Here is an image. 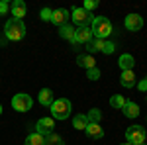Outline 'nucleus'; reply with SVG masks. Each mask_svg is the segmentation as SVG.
Wrapping results in <instances>:
<instances>
[{
  "instance_id": "c85d7f7f",
  "label": "nucleus",
  "mask_w": 147,
  "mask_h": 145,
  "mask_svg": "<svg viewBox=\"0 0 147 145\" xmlns=\"http://www.w3.org/2000/svg\"><path fill=\"white\" fill-rule=\"evenodd\" d=\"M8 10H10V4L2 0V2H0V16H4V14H6Z\"/></svg>"
},
{
  "instance_id": "bb28decb",
  "label": "nucleus",
  "mask_w": 147,
  "mask_h": 145,
  "mask_svg": "<svg viewBox=\"0 0 147 145\" xmlns=\"http://www.w3.org/2000/svg\"><path fill=\"white\" fill-rule=\"evenodd\" d=\"M86 77L90 78V80H98V78H100V71H98L96 67H94V69H88V71H86Z\"/></svg>"
},
{
  "instance_id": "0eeeda50",
  "label": "nucleus",
  "mask_w": 147,
  "mask_h": 145,
  "mask_svg": "<svg viewBox=\"0 0 147 145\" xmlns=\"http://www.w3.org/2000/svg\"><path fill=\"white\" fill-rule=\"evenodd\" d=\"M92 37V32H90V28L88 26H82V28H77L75 30V39L71 41L73 45H80V43H88Z\"/></svg>"
},
{
  "instance_id": "2eb2a0df",
  "label": "nucleus",
  "mask_w": 147,
  "mask_h": 145,
  "mask_svg": "<svg viewBox=\"0 0 147 145\" xmlns=\"http://www.w3.org/2000/svg\"><path fill=\"white\" fill-rule=\"evenodd\" d=\"M84 132H86V135L92 137V139H102V137H104V129H102L98 123H88Z\"/></svg>"
},
{
  "instance_id": "4468645a",
  "label": "nucleus",
  "mask_w": 147,
  "mask_h": 145,
  "mask_svg": "<svg viewBox=\"0 0 147 145\" xmlns=\"http://www.w3.org/2000/svg\"><path fill=\"white\" fill-rule=\"evenodd\" d=\"M118 65L122 67V71H131L134 65H136V59H134V55H129V53H124V55L118 59Z\"/></svg>"
},
{
  "instance_id": "b1692460",
  "label": "nucleus",
  "mask_w": 147,
  "mask_h": 145,
  "mask_svg": "<svg viewBox=\"0 0 147 145\" xmlns=\"http://www.w3.org/2000/svg\"><path fill=\"white\" fill-rule=\"evenodd\" d=\"M110 104H112V108L122 110V108H124V104H125V98H124V96H120V94H116V96L110 98Z\"/></svg>"
},
{
  "instance_id": "393cba45",
  "label": "nucleus",
  "mask_w": 147,
  "mask_h": 145,
  "mask_svg": "<svg viewBox=\"0 0 147 145\" xmlns=\"http://www.w3.org/2000/svg\"><path fill=\"white\" fill-rule=\"evenodd\" d=\"M39 18H41L43 22H51V18H53V10H51V8H43L41 14H39Z\"/></svg>"
},
{
  "instance_id": "2f4dec72",
  "label": "nucleus",
  "mask_w": 147,
  "mask_h": 145,
  "mask_svg": "<svg viewBox=\"0 0 147 145\" xmlns=\"http://www.w3.org/2000/svg\"><path fill=\"white\" fill-rule=\"evenodd\" d=\"M0 114H2V104H0Z\"/></svg>"
},
{
  "instance_id": "a211bd4d",
  "label": "nucleus",
  "mask_w": 147,
  "mask_h": 145,
  "mask_svg": "<svg viewBox=\"0 0 147 145\" xmlns=\"http://www.w3.org/2000/svg\"><path fill=\"white\" fill-rule=\"evenodd\" d=\"M75 30H77V28H73V26L65 24V26H61V28H59V35H61L63 39L73 41V39H75Z\"/></svg>"
},
{
  "instance_id": "aec40b11",
  "label": "nucleus",
  "mask_w": 147,
  "mask_h": 145,
  "mask_svg": "<svg viewBox=\"0 0 147 145\" xmlns=\"http://www.w3.org/2000/svg\"><path fill=\"white\" fill-rule=\"evenodd\" d=\"M24 145H45V137L34 132V134H30L28 137H26V143Z\"/></svg>"
},
{
  "instance_id": "9d476101",
  "label": "nucleus",
  "mask_w": 147,
  "mask_h": 145,
  "mask_svg": "<svg viewBox=\"0 0 147 145\" xmlns=\"http://www.w3.org/2000/svg\"><path fill=\"white\" fill-rule=\"evenodd\" d=\"M10 10H12V16L16 18V20H22L24 16H26V2L24 0H14L10 4Z\"/></svg>"
},
{
  "instance_id": "6ab92c4d",
  "label": "nucleus",
  "mask_w": 147,
  "mask_h": 145,
  "mask_svg": "<svg viewBox=\"0 0 147 145\" xmlns=\"http://www.w3.org/2000/svg\"><path fill=\"white\" fill-rule=\"evenodd\" d=\"M39 102H41L43 106H49V108H51V104H53V92L49 88H41L39 90Z\"/></svg>"
},
{
  "instance_id": "5701e85b",
  "label": "nucleus",
  "mask_w": 147,
  "mask_h": 145,
  "mask_svg": "<svg viewBox=\"0 0 147 145\" xmlns=\"http://www.w3.org/2000/svg\"><path fill=\"white\" fill-rule=\"evenodd\" d=\"M86 118H88V123H98L102 120V114L98 108H92L88 114H86Z\"/></svg>"
},
{
  "instance_id": "f257e3e1",
  "label": "nucleus",
  "mask_w": 147,
  "mask_h": 145,
  "mask_svg": "<svg viewBox=\"0 0 147 145\" xmlns=\"http://www.w3.org/2000/svg\"><path fill=\"white\" fill-rule=\"evenodd\" d=\"M4 35L10 41H20L26 35V24H24V20H16V18L8 20L6 26H4Z\"/></svg>"
},
{
  "instance_id": "c756f323",
  "label": "nucleus",
  "mask_w": 147,
  "mask_h": 145,
  "mask_svg": "<svg viewBox=\"0 0 147 145\" xmlns=\"http://www.w3.org/2000/svg\"><path fill=\"white\" fill-rule=\"evenodd\" d=\"M137 88L141 90V92H147V78H141V80L137 82Z\"/></svg>"
},
{
  "instance_id": "a878e982",
  "label": "nucleus",
  "mask_w": 147,
  "mask_h": 145,
  "mask_svg": "<svg viewBox=\"0 0 147 145\" xmlns=\"http://www.w3.org/2000/svg\"><path fill=\"white\" fill-rule=\"evenodd\" d=\"M114 49H116V45H114L112 41H104V49H102V53H104V55H112Z\"/></svg>"
},
{
  "instance_id": "412c9836",
  "label": "nucleus",
  "mask_w": 147,
  "mask_h": 145,
  "mask_svg": "<svg viewBox=\"0 0 147 145\" xmlns=\"http://www.w3.org/2000/svg\"><path fill=\"white\" fill-rule=\"evenodd\" d=\"M86 125H88V118L84 114H79V116L73 118V127L75 129H86Z\"/></svg>"
},
{
  "instance_id": "423d86ee",
  "label": "nucleus",
  "mask_w": 147,
  "mask_h": 145,
  "mask_svg": "<svg viewBox=\"0 0 147 145\" xmlns=\"http://www.w3.org/2000/svg\"><path fill=\"white\" fill-rule=\"evenodd\" d=\"M71 18H73V22L77 24L79 28H82V26H86L88 22H92V16L84 10V8H79V6H75V8H73Z\"/></svg>"
},
{
  "instance_id": "473e14b6",
  "label": "nucleus",
  "mask_w": 147,
  "mask_h": 145,
  "mask_svg": "<svg viewBox=\"0 0 147 145\" xmlns=\"http://www.w3.org/2000/svg\"><path fill=\"white\" fill-rule=\"evenodd\" d=\"M143 145H145V143H143Z\"/></svg>"
},
{
  "instance_id": "dca6fc26",
  "label": "nucleus",
  "mask_w": 147,
  "mask_h": 145,
  "mask_svg": "<svg viewBox=\"0 0 147 145\" xmlns=\"http://www.w3.org/2000/svg\"><path fill=\"white\" fill-rule=\"evenodd\" d=\"M86 45V51H88V55H92V53H96V51H102L104 49V39H98V37H92Z\"/></svg>"
},
{
  "instance_id": "39448f33",
  "label": "nucleus",
  "mask_w": 147,
  "mask_h": 145,
  "mask_svg": "<svg viewBox=\"0 0 147 145\" xmlns=\"http://www.w3.org/2000/svg\"><path fill=\"white\" fill-rule=\"evenodd\" d=\"M32 106H34V100L26 92H20V94H16L12 98V108L16 112H28V110H32Z\"/></svg>"
},
{
  "instance_id": "20e7f679",
  "label": "nucleus",
  "mask_w": 147,
  "mask_h": 145,
  "mask_svg": "<svg viewBox=\"0 0 147 145\" xmlns=\"http://www.w3.org/2000/svg\"><path fill=\"white\" fill-rule=\"evenodd\" d=\"M145 137H147V134L141 125H129L125 129V139H127V143H131V145H143Z\"/></svg>"
},
{
  "instance_id": "6e6552de",
  "label": "nucleus",
  "mask_w": 147,
  "mask_h": 145,
  "mask_svg": "<svg viewBox=\"0 0 147 145\" xmlns=\"http://www.w3.org/2000/svg\"><path fill=\"white\" fill-rule=\"evenodd\" d=\"M53 127H55L53 118H41L39 122L35 123V134H39V135H43V137H47L49 134H53Z\"/></svg>"
},
{
  "instance_id": "cd10ccee",
  "label": "nucleus",
  "mask_w": 147,
  "mask_h": 145,
  "mask_svg": "<svg viewBox=\"0 0 147 145\" xmlns=\"http://www.w3.org/2000/svg\"><path fill=\"white\" fill-rule=\"evenodd\" d=\"M82 8H84V10H86L88 14H90V10H94V8H98V0H86Z\"/></svg>"
},
{
  "instance_id": "ddd939ff",
  "label": "nucleus",
  "mask_w": 147,
  "mask_h": 145,
  "mask_svg": "<svg viewBox=\"0 0 147 145\" xmlns=\"http://www.w3.org/2000/svg\"><path fill=\"white\" fill-rule=\"evenodd\" d=\"M120 84H122V86H125V88H131V86H136V75H134V71H122Z\"/></svg>"
},
{
  "instance_id": "f3484780",
  "label": "nucleus",
  "mask_w": 147,
  "mask_h": 145,
  "mask_svg": "<svg viewBox=\"0 0 147 145\" xmlns=\"http://www.w3.org/2000/svg\"><path fill=\"white\" fill-rule=\"evenodd\" d=\"M77 63H79V67H84L86 71L96 67V61H94V57H92V55H79Z\"/></svg>"
},
{
  "instance_id": "1a4fd4ad",
  "label": "nucleus",
  "mask_w": 147,
  "mask_h": 145,
  "mask_svg": "<svg viewBox=\"0 0 147 145\" xmlns=\"http://www.w3.org/2000/svg\"><path fill=\"white\" fill-rule=\"evenodd\" d=\"M125 28H127L129 32H139V30L143 28V18H141L139 14H129V16H125Z\"/></svg>"
},
{
  "instance_id": "4be33fe9",
  "label": "nucleus",
  "mask_w": 147,
  "mask_h": 145,
  "mask_svg": "<svg viewBox=\"0 0 147 145\" xmlns=\"http://www.w3.org/2000/svg\"><path fill=\"white\" fill-rule=\"evenodd\" d=\"M45 145H65V141H63V137L57 134H49L45 137Z\"/></svg>"
},
{
  "instance_id": "f03ea898",
  "label": "nucleus",
  "mask_w": 147,
  "mask_h": 145,
  "mask_svg": "<svg viewBox=\"0 0 147 145\" xmlns=\"http://www.w3.org/2000/svg\"><path fill=\"white\" fill-rule=\"evenodd\" d=\"M90 32L94 37H98V39H104V37H108V35L114 32L112 24L108 18H104V16H98V18H92L90 22Z\"/></svg>"
},
{
  "instance_id": "9b49d317",
  "label": "nucleus",
  "mask_w": 147,
  "mask_h": 145,
  "mask_svg": "<svg viewBox=\"0 0 147 145\" xmlns=\"http://www.w3.org/2000/svg\"><path fill=\"white\" fill-rule=\"evenodd\" d=\"M69 18H71L69 10H65V8H59V10H53V18H51V22L57 24V26L61 28V26H65V24H67Z\"/></svg>"
},
{
  "instance_id": "f8f14e48",
  "label": "nucleus",
  "mask_w": 147,
  "mask_h": 145,
  "mask_svg": "<svg viewBox=\"0 0 147 145\" xmlns=\"http://www.w3.org/2000/svg\"><path fill=\"white\" fill-rule=\"evenodd\" d=\"M122 112H124L125 118H131V120H134V118H137V116H139V106H137L136 102H131V100H125Z\"/></svg>"
},
{
  "instance_id": "7c9ffc66",
  "label": "nucleus",
  "mask_w": 147,
  "mask_h": 145,
  "mask_svg": "<svg viewBox=\"0 0 147 145\" xmlns=\"http://www.w3.org/2000/svg\"><path fill=\"white\" fill-rule=\"evenodd\" d=\"M122 145H131V143H127V141H125V143H122Z\"/></svg>"
},
{
  "instance_id": "72a5a7b5",
  "label": "nucleus",
  "mask_w": 147,
  "mask_h": 145,
  "mask_svg": "<svg viewBox=\"0 0 147 145\" xmlns=\"http://www.w3.org/2000/svg\"><path fill=\"white\" fill-rule=\"evenodd\" d=\"M145 78H147V77H145Z\"/></svg>"
},
{
  "instance_id": "7ed1b4c3",
  "label": "nucleus",
  "mask_w": 147,
  "mask_h": 145,
  "mask_svg": "<svg viewBox=\"0 0 147 145\" xmlns=\"http://www.w3.org/2000/svg\"><path fill=\"white\" fill-rule=\"evenodd\" d=\"M51 116H53V120H67L71 116V102L67 98L53 100V104H51Z\"/></svg>"
}]
</instances>
